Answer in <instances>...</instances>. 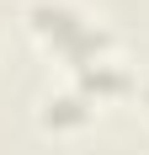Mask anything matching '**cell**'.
Here are the masks:
<instances>
[{
  "label": "cell",
  "mask_w": 149,
  "mask_h": 155,
  "mask_svg": "<svg viewBox=\"0 0 149 155\" xmlns=\"http://www.w3.org/2000/svg\"><path fill=\"white\" fill-rule=\"evenodd\" d=\"M90 107H96V102H90L85 91H59V96L43 102V123L48 128H80L90 118Z\"/></svg>",
  "instance_id": "cell-2"
},
{
  "label": "cell",
  "mask_w": 149,
  "mask_h": 155,
  "mask_svg": "<svg viewBox=\"0 0 149 155\" xmlns=\"http://www.w3.org/2000/svg\"><path fill=\"white\" fill-rule=\"evenodd\" d=\"M27 16H32V32H37L53 54H64L80 75H85L90 64H101V59H106V32H101V27H90L85 16L69 11L64 0H37Z\"/></svg>",
  "instance_id": "cell-1"
}]
</instances>
